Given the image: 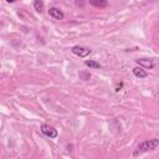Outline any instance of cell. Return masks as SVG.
<instances>
[{
    "mask_svg": "<svg viewBox=\"0 0 159 159\" xmlns=\"http://www.w3.org/2000/svg\"><path fill=\"white\" fill-rule=\"evenodd\" d=\"M34 7H35V10H36V11L41 12V11H42V9H43V2H42V1H40V0H36V1L34 2Z\"/></svg>",
    "mask_w": 159,
    "mask_h": 159,
    "instance_id": "obj_9",
    "label": "cell"
},
{
    "mask_svg": "<svg viewBox=\"0 0 159 159\" xmlns=\"http://www.w3.org/2000/svg\"><path fill=\"white\" fill-rule=\"evenodd\" d=\"M133 75H134L135 77H138V78H144V77L148 76L147 71H144L142 67H134V68H133Z\"/></svg>",
    "mask_w": 159,
    "mask_h": 159,
    "instance_id": "obj_6",
    "label": "cell"
},
{
    "mask_svg": "<svg viewBox=\"0 0 159 159\" xmlns=\"http://www.w3.org/2000/svg\"><path fill=\"white\" fill-rule=\"evenodd\" d=\"M157 147H159V139H148V140H144L143 143H140L138 145L137 150L134 152V155H138L139 153H144V152H148V150H153Z\"/></svg>",
    "mask_w": 159,
    "mask_h": 159,
    "instance_id": "obj_1",
    "label": "cell"
},
{
    "mask_svg": "<svg viewBox=\"0 0 159 159\" xmlns=\"http://www.w3.org/2000/svg\"><path fill=\"white\" fill-rule=\"evenodd\" d=\"M135 62L139 65V67H144V68H148V70L154 67L153 61L149 60V58H138V60H135Z\"/></svg>",
    "mask_w": 159,
    "mask_h": 159,
    "instance_id": "obj_4",
    "label": "cell"
},
{
    "mask_svg": "<svg viewBox=\"0 0 159 159\" xmlns=\"http://www.w3.org/2000/svg\"><path fill=\"white\" fill-rule=\"evenodd\" d=\"M80 76H81V77H83V80H88V78L91 77V75H89V73H83V72H81V73H80Z\"/></svg>",
    "mask_w": 159,
    "mask_h": 159,
    "instance_id": "obj_10",
    "label": "cell"
},
{
    "mask_svg": "<svg viewBox=\"0 0 159 159\" xmlns=\"http://www.w3.org/2000/svg\"><path fill=\"white\" fill-rule=\"evenodd\" d=\"M72 53H75L76 56H80V57H86L91 53V50L89 48H86V47H82V46H73L71 48Z\"/></svg>",
    "mask_w": 159,
    "mask_h": 159,
    "instance_id": "obj_2",
    "label": "cell"
},
{
    "mask_svg": "<svg viewBox=\"0 0 159 159\" xmlns=\"http://www.w3.org/2000/svg\"><path fill=\"white\" fill-rule=\"evenodd\" d=\"M41 132H42L46 137H48V138H51V139H53V138L57 137V130H56L55 128L47 125V124H42V125H41Z\"/></svg>",
    "mask_w": 159,
    "mask_h": 159,
    "instance_id": "obj_3",
    "label": "cell"
},
{
    "mask_svg": "<svg viewBox=\"0 0 159 159\" xmlns=\"http://www.w3.org/2000/svg\"><path fill=\"white\" fill-rule=\"evenodd\" d=\"M84 65L88 66V67H91V68H99V67H101V65H99L98 62L93 61V60H87V61L84 62Z\"/></svg>",
    "mask_w": 159,
    "mask_h": 159,
    "instance_id": "obj_8",
    "label": "cell"
},
{
    "mask_svg": "<svg viewBox=\"0 0 159 159\" xmlns=\"http://www.w3.org/2000/svg\"><path fill=\"white\" fill-rule=\"evenodd\" d=\"M93 6H97V7H106L108 5V2L106 0H91L89 1Z\"/></svg>",
    "mask_w": 159,
    "mask_h": 159,
    "instance_id": "obj_7",
    "label": "cell"
},
{
    "mask_svg": "<svg viewBox=\"0 0 159 159\" xmlns=\"http://www.w3.org/2000/svg\"><path fill=\"white\" fill-rule=\"evenodd\" d=\"M48 15L52 16L53 19H56V20H62V19L65 17L63 12H62L60 9H57V7H51V9L48 10Z\"/></svg>",
    "mask_w": 159,
    "mask_h": 159,
    "instance_id": "obj_5",
    "label": "cell"
}]
</instances>
